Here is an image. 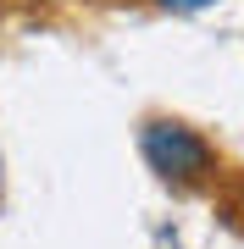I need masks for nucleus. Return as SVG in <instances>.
Segmentation results:
<instances>
[{"instance_id":"obj_1","label":"nucleus","mask_w":244,"mask_h":249,"mask_svg":"<svg viewBox=\"0 0 244 249\" xmlns=\"http://www.w3.org/2000/svg\"><path fill=\"white\" fill-rule=\"evenodd\" d=\"M139 150H145V160H150L155 178H167V183H178V188L206 183L211 172H217V150H211V144L200 139L189 122H167V116L145 122Z\"/></svg>"},{"instance_id":"obj_2","label":"nucleus","mask_w":244,"mask_h":249,"mask_svg":"<svg viewBox=\"0 0 244 249\" xmlns=\"http://www.w3.org/2000/svg\"><path fill=\"white\" fill-rule=\"evenodd\" d=\"M150 6H161V11H206L217 0H150Z\"/></svg>"}]
</instances>
